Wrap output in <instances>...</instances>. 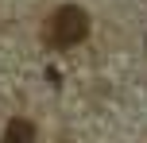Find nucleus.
<instances>
[{
  "instance_id": "1",
  "label": "nucleus",
  "mask_w": 147,
  "mask_h": 143,
  "mask_svg": "<svg viewBox=\"0 0 147 143\" xmlns=\"http://www.w3.org/2000/svg\"><path fill=\"white\" fill-rule=\"evenodd\" d=\"M85 35H89V15H85V8H78V4L54 8V12L47 15V23H43V43L51 46V50H70V46L85 43Z\"/></svg>"
},
{
  "instance_id": "2",
  "label": "nucleus",
  "mask_w": 147,
  "mask_h": 143,
  "mask_svg": "<svg viewBox=\"0 0 147 143\" xmlns=\"http://www.w3.org/2000/svg\"><path fill=\"white\" fill-rule=\"evenodd\" d=\"M35 139V124L23 120V116H16V120H8L4 128V143H31Z\"/></svg>"
}]
</instances>
